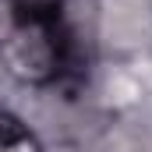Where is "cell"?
<instances>
[{
  "label": "cell",
  "instance_id": "1",
  "mask_svg": "<svg viewBox=\"0 0 152 152\" xmlns=\"http://www.w3.org/2000/svg\"><path fill=\"white\" fill-rule=\"evenodd\" d=\"M4 71L21 85H50L67 71L71 64V36L53 14H25L11 39L0 46Z\"/></svg>",
  "mask_w": 152,
  "mask_h": 152
},
{
  "label": "cell",
  "instance_id": "2",
  "mask_svg": "<svg viewBox=\"0 0 152 152\" xmlns=\"http://www.w3.org/2000/svg\"><path fill=\"white\" fill-rule=\"evenodd\" d=\"M96 36L110 57L152 46V0H96Z\"/></svg>",
  "mask_w": 152,
  "mask_h": 152
},
{
  "label": "cell",
  "instance_id": "3",
  "mask_svg": "<svg viewBox=\"0 0 152 152\" xmlns=\"http://www.w3.org/2000/svg\"><path fill=\"white\" fill-rule=\"evenodd\" d=\"M0 152H42V145L21 117L0 110Z\"/></svg>",
  "mask_w": 152,
  "mask_h": 152
},
{
  "label": "cell",
  "instance_id": "4",
  "mask_svg": "<svg viewBox=\"0 0 152 152\" xmlns=\"http://www.w3.org/2000/svg\"><path fill=\"white\" fill-rule=\"evenodd\" d=\"M25 18V11L14 4V0H0V46L11 39V32L18 28V21Z\"/></svg>",
  "mask_w": 152,
  "mask_h": 152
},
{
  "label": "cell",
  "instance_id": "5",
  "mask_svg": "<svg viewBox=\"0 0 152 152\" xmlns=\"http://www.w3.org/2000/svg\"><path fill=\"white\" fill-rule=\"evenodd\" d=\"M25 14H53L60 7V0H14Z\"/></svg>",
  "mask_w": 152,
  "mask_h": 152
}]
</instances>
